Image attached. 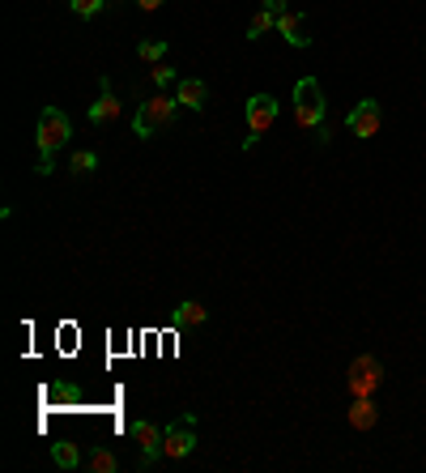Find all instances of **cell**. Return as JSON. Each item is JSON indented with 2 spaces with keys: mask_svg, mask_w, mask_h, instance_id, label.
Here are the masks:
<instances>
[{
  "mask_svg": "<svg viewBox=\"0 0 426 473\" xmlns=\"http://www.w3.org/2000/svg\"><path fill=\"white\" fill-rule=\"evenodd\" d=\"M422 56H426V51H422Z\"/></svg>",
  "mask_w": 426,
  "mask_h": 473,
  "instance_id": "23",
  "label": "cell"
},
{
  "mask_svg": "<svg viewBox=\"0 0 426 473\" xmlns=\"http://www.w3.org/2000/svg\"><path fill=\"white\" fill-rule=\"evenodd\" d=\"M35 137H39V175H51L56 171V154L73 141V120L60 107H43Z\"/></svg>",
  "mask_w": 426,
  "mask_h": 473,
  "instance_id": "1",
  "label": "cell"
},
{
  "mask_svg": "<svg viewBox=\"0 0 426 473\" xmlns=\"http://www.w3.org/2000/svg\"><path fill=\"white\" fill-rule=\"evenodd\" d=\"M209 320V307L196 299H184L175 311H170V328H201V324Z\"/></svg>",
  "mask_w": 426,
  "mask_h": 473,
  "instance_id": "12",
  "label": "cell"
},
{
  "mask_svg": "<svg viewBox=\"0 0 426 473\" xmlns=\"http://www.w3.org/2000/svg\"><path fill=\"white\" fill-rule=\"evenodd\" d=\"M51 461L60 465V469H77V465H85V456L77 444H68V439H60V444H51Z\"/></svg>",
  "mask_w": 426,
  "mask_h": 473,
  "instance_id": "16",
  "label": "cell"
},
{
  "mask_svg": "<svg viewBox=\"0 0 426 473\" xmlns=\"http://www.w3.org/2000/svg\"><path fill=\"white\" fill-rule=\"evenodd\" d=\"M345 422L354 430H371L380 422V406H375V397H354V406L345 409Z\"/></svg>",
  "mask_w": 426,
  "mask_h": 473,
  "instance_id": "10",
  "label": "cell"
},
{
  "mask_svg": "<svg viewBox=\"0 0 426 473\" xmlns=\"http://www.w3.org/2000/svg\"><path fill=\"white\" fill-rule=\"evenodd\" d=\"M383 124V107H380V99H362V103H354V111L345 115V129L354 132V137H375Z\"/></svg>",
  "mask_w": 426,
  "mask_h": 473,
  "instance_id": "8",
  "label": "cell"
},
{
  "mask_svg": "<svg viewBox=\"0 0 426 473\" xmlns=\"http://www.w3.org/2000/svg\"><path fill=\"white\" fill-rule=\"evenodd\" d=\"M120 115H124V103L115 99V90H111V77H103V82H99V103H90L85 120H90L94 129H106V124H115Z\"/></svg>",
  "mask_w": 426,
  "mask_h": 473,
  "instance_id": "9",
  "label": "cell"
},
{
  "mask_svg": "<svg viewBox=\"0 0 426 473\" xmlns=\"http://www.w3.org/2000/svg\"><path fill=\"white\" fill-rule=\"evenodd\" d=\"M277 35L290 47H312V35H303V13H295V9L277 13Z\"/></svg>",
  "mask_w": 426,
  "mask_h": 473,
  "instance_id": "13",
  "label": "cell"
},
{
  "mask_svg": "<svg viewBox=\"0 0 426 473\" xmlns=\"http://www.w3.org/2000/svg\"><path fill=\"white\" fill-rule=\"evenodd\" d=\"M175 99H179V107H188V111H205L209 86H205L201 77H179V86H175Z\"/></svg>",
  "mask_w": 426,
  "mask_h": 473,
  "instance_id": "11",
  "label": "cell"
},
{
  "mask_svg": "<svg viewBox=\"0 0 426 473\" xmlns=\"http://www.w3.org/2000/svg\"><path fill=\"white\" fill-rule=\"evenodd\" d=\"M167 39H141L137 43V56H141V65H162L167 60Z\"/></svg>",
  "mask_w": 426,
  "mask_h": 473,
  "instance_id": "17",
  "label": "cell"
},
{
  "mask_svg": "<svg viewBox=\"0 0 426 473\" xmlns=\"http://www.w3.org/2000/svg\"><path fill=\"white\" fill-rule=\"evenodd\" d=\"M68 171L77 175V179L94 175V171H99V154H94V150H73V158H68Z\"/></svg>",
  "mask_w": 426,
  "mask_h": 473,
  "instance_id": "18",
  "label": "cell"
},
{
  "mask_svg": "<svg viewBox=\"0 0 426 473\" xmlns=\"http://www.w3.org/2000/svg\"><path fill=\"white\" fill-rule=\"evenodd\" d=\"M149 82H154L158 90H170V86H179V73H175V68H170L167 60H162V65L149 68Z\"/></svg>",
  "mask_w": 426,
  "mask_h": 473,
  "instance_id": "19",
  "label": "cell"
},
{
  "mask_svg": "<svg viewBox=\"0 0 426 473\" xmlns=\"http://www.w3.org/2000/svg\"><path fill=\"white\" fill-rule=\"evenodd\" d=\"M175 115H179V99L167 94V90H158L154 99L137 103V115H132V137H137V141H149L154 132L170 129V124H175Z\"/></svg>",
  "mask_w": 426,
  "mask_h": 473,
  "instance_id": "3",
  "label": "cell"
},
{
  "mask_svg": "<svg viewBox=\"0 0 426 473\" xmlns=\"http://www.w3.org/2000/svg\"><path fill=\"white\" fill-rule=\"evenodd\" d=\"M383 384V367L375 354H359L350 371H345V392L350 397H375V388Z\"/></svg>",
  "mask_w": 426,
  "mask_h": 473,
  "instance_id": "5",
  "label": "cell"
},
{
  "mask_svg": "<svg viewBox=\"0 0 426 473\" xmlns=\"http://www.w3.org/2000/svg\"><path fill=\"white\" fill-rule=\"evenodd\" d=\"M324 115H328V107H324V90H320V82L316 77H298L295 82V124L298 129L320 132V141H328L333 132L324 124Z\"/></svg>",
  "mask_w": 426,
  "mask_h": 473,
  "instance_id": "2",
  "label": "cell"
},
{
  "mask_svg": "<svg viewBox=\"0 0 426 473\" xmlns=\"http://www.w3.org/2000/svg\"><path fill=\"white\" fill-rule=\"evenodd\" d=\"M248 137H243V150H256V141L264 137V132L277 124V115H281V103H277L273 94H252L248 99Z\"/></svg>",
  "mask_w": 426,
  "mask_h": 473,
  "instance_id": "4",
  "label": "cell"
},
{
  "mask_svg": "<svg viewBox=\"0 0 426 473\" xmlns=\"http://www.w3.org/2000/svg\"><path fill=\"white\" fill-rule=\"evenodd\" d=\"M192 452H196V414H184L179 422H167L162 456H167V461H188Z\"/></svg>",
  "mask_w": 426,
  "mask_h": 473,
  "instance_id": "6",
  "label": "cell"
},
{
  "mask_svg": "<svg viewBox=\"0 0 426 473\" xmlns=\"http://www.w3.org/2000/svg\"><path fill=\"white\" fill-rule=\"evenodd\" d=\"M51 392H56V397H60V401H77V397H82V392H77V388H73V384H64V388H51Z\"/></svg>",
  "mask_w": 426,
  "mask_h": 473,
  "instance_id": "21",
  "label": "cell"
},
{
  "mask_svg": "<svg viewBox=\"0 0 426 473\" xmlns=\"http://www.w3.org/2000/svg\"><path fill=\"white\" fill-rule=\"evenodd\" d=\"M85 469L90 473H120V456L111 448H103V444H94L90 456H85Z\"/></svg>",
  "mask_w": 426,
  "mask_h": 473,
  "instance_id": "14",
  "label": "cell"
},
{
  "mask_svg": "<svg viewBox=\"0 0 426 473\" xmlns=\"http://www.w3.org/2000/svg\"><path fill=\"white\" fill-rule=\"evenodd\" d=\"M162 4H167V0H137V9H141V13H158Z\"/></svg>",
  "mask_w": 426,
  "mask_h": 473,
  "instance_id": "22",
  "label": "cell"
},
{
  "mask_svg": "<svg viewBox=\"0 0 426 473\" xmlns=\"http://www.w3.org/2000/svg\"><path fill=\"white\" fill-rule=\"evenodd\" d=\"M68 9H73L77 18H85V22H90V18H99V13L106 9V0H68Z\"/></svg>",
  "mask_w": 426,
  "mask_h": 473,
  "instance_id": "20",
  "label": "cell"
},
{
  "mask_svg": "<svg viewBox=\"0 0 426 473\" xmlns=\"http://www.w3.org/2000/svg\"><path fill=\"white\" fill-rule=\"evenodd\" d=\"M128 435L137 439V448H141V461H137V469H154L158 461H162V435L167 427H158V422H149V418H137Z\"/></svg>",
  "mask_w": 426,
  "mask_h": 473,
  "instance_id": "7",
  "label": "cell"
},
{
  "mask_svg": "<svg viewBox=\"0 0 426 473\" xmlns=\"http://www.w3.org/2000/svg\"><path fill=\"white\" fill-rule=\"evenodd\" d=\"M273 30H277V13H269V9L260 4V9H256V18L248 22V35H243V39L256 43V39H264V35H273Z\"/></svg>",
  "mask_w": 426,
  "mask_h": 473,
  "instance_id": "15",
  "label": "cell"
}]
</instances>
